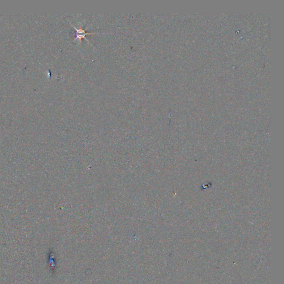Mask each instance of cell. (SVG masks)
<instances>
[{
	"label": "cell",
	"instance_id": "cell-1",
	"mask_svg": "<svg viewBox=\"0 0 284 284\" xmlns=\"http://www.w3.org/2000/svg\"><path fill=\"white\" fill-rule=\"evenodd\" d=\"M73 27H74V29H76V38L74 39V40L76 41V40H79L80 41H81V40L83 38H85V36L87 35H92V34H95L96 33H88V32H85V30H82V29H77V28H76L75 27H74L73 26ZM85 40H86V38H85Z\"/></svg>",
	"mask_w": 284,
	"mask_h": 284
}]
</instances>
